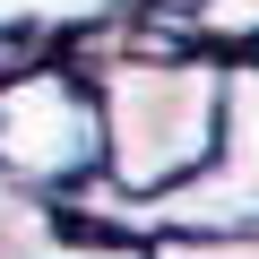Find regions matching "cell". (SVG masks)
Instances as JSON below:
<instances>
[{"mask_svg":"<svg viewBox=\"0 0 259 259\" xmlns=\"http://www.w3.org/2000/svg\"><path fill=\"white\" fill-rule=\"evenodd\" d=\"M87 52L104 61L87 78L95 95V139H104V173L95 190L121 207H147L164 190H182L207 147H216V112H225V61L173 44L164 18H121V26H87Z\"/></svg>","mask_w":259,"mask_h":259,"instance_id":"cell-1","label":"cell"},{"mask_svg":"<svg viewBox=\"0 0 259 259\" xmlns=\"http://www.w3.org/2000/svg\"><path fill=\"white\" fill-rule=\"evenodd\" d=\"M69 225L87 233H121V242H164V233H259V61H225V112H216V147L207 164L147 199V207H121L95 182H78L69 199H52Z\"/></svg>","mask_w":259,"mask_h":259,"instance_id":"cell-2","label":"cell"},{"mask_svg":"<svg viewBox=\"0 0 259 259\" xmlns=\"http://www.w3.org/2000/svg\"><path fill=\"white\" fill-rule=\"evenodd\" d=\"M95 173H104V139H95V95L78 69L52 61L0 87V182L35 199H69Z\"/></svg>","mask_w":259,"mask_h":259,"instance_id":"cell-3","label":"cell"},{"mask_svg":"<svg viewBox=\"0 0 259 259\" xmlns=\"http://www.w3.org/2000/svg\"><path fill=\"white\" fill-rule=\"evenodd\" d=\"M173 44L216 52V61H259V0H190L182 18H164Z\"/></svg>","mask_w":259,"mask_h":259,"instance_id":"cell-4","label":"cell"},{"mask_svg":"<svg viewBox=\"0 0 259 259\" xmlns=\"http://www.w3.org/2000/svg\"><path fill=\"white\" fill-rule=\"evenodd\" d=\"M147 259H259V233H164Z\"/></svg>","mask_w":259,"mask_h":259,"instance_id":"cell-5","label":"cell"},{"mask_svg":"<svg viewBox=\"0 0 259 259\" xmlns=\"http://www.w3.org/2000/svg\"><path fill=\"white\" fill-rule=\"evenodd\" d=\"M130 9H147V18H182L190 0H130Z\"/></svg>","mask_w":259,"mask_h":259,"instance_id":"cell-6","label":"cell"}]
</instances>
